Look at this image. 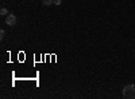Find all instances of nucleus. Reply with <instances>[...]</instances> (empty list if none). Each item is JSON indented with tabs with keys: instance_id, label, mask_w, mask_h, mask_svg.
<instances>
[{
	"instance_id": "f257e3e1",
	"label": "nucleus",
	"mask_w": 135,
	"mask_h": 99,
	"mask_svg": "<svg viewBox=\"0 0 135 99\" xmlns=\"http://www.w3.org/2000/svg\"><path fill=\"white\" fill-rule=\"evenodd\" d=\"M123 96L127 99H134L135 98V84H127L123 89Z\"/></svg>"
},
{
	"instance_id": "39448f33",
	"label": "nucleus",
	"mask_w": 135,
	"mask_h": 99,
	"mask_svg": "<svg viewBox=\"0 0 135 99\" xmlns=\"http://www.w3.org/2000/svg\"><path fill=\"white\" fill-rule=\"evenodd\" d=\"M6 36V31L4 30H2V31H0V39H3Z\"/></svg>"
},
{
	"instance_id": "f03ea898",
	"label": "nucleus",
	"mask_w": 135,
	"mask_h": 99,
	"mask_svg": "<svg viewBox=\"0 0 135 99\" xmlns=\"http://www.w3.org/2000/svg\"><path fill=\"white\" fill-rule=\"evenodd\" d=\"M6 23H7V26H9V27H14V26L16 24V16L12 15V14H8L7 18H6Z\"/></svg>"
},
{
	"instance_id": "423d86ee",
	"label": "nucleus",
	"mask_w": 135,
	"mask_h": 99,
	"mask_svg": "<svg viewBox=\"0 0 135 99\" xmlns=\"http://www.w3.org/2000/svg\"><path fill=\"white\" fill-rule=\"evenodd\" d=\"M61 3H62V0H54V4L55 5H60Z\"/></svg>"
},
{
	"instance_id": "20e7f679",
	"label": "nucleus",
	"mask_w": 135,
	"mask_h": 99,
	"mask_svg": "<svg viewBox=\"0 0 135 99\" xmlns=\"http://www.w3.org/2000/svg\"><path fill=\"white\" fill-rule=\"evenodd\" d=\"M0 15H2V16H7L8 15V11L6 8H2V9H0Z\"/></svg>"
},
{
	"instance_id": "7ed1b4c3",
	"label": "nucleus",
	"mask_w": 135,
	"mask_h": 99,
	"mask_svg": "<svg viewBox=\"0 0 135 99\" xmlns=\"http://www.w3.org/2000/svg\"><path fill=\"white\" fill-rule=\"evenodd\" d=\"M42 4H43L45 7H49V5L54 4V0H42Z\"/></svg>"
}]
</instances>
